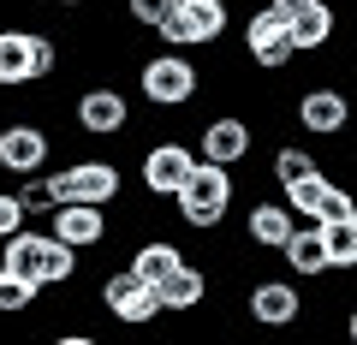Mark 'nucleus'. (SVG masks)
<instances>
[{"instance_id":"nucleus-1","label":"nucleus","mask_w":357,"mask_h":345,"mask_svg":"<svg viewBox=\"0 0 357 345\" xmlns=\"http://www.w3.org/2000/svg\"><path fill=\"white\" fill-rule=\"evenodd\" d=\"M232 197H238V179L232 167H215V161H191L185 185H178L167 203L178 208V227L185 232H220L232 215Z\"/></svg>"},{"instance_id":"nucleus-9","label":"nucleus","mask_w":357,"mask_h":345,"mask_svg":"<svg viewBox=\"0 0 357 345\" xmlns=\"http://www.w3.org/2000/svg\"><path fill=\"white\" fill-rule=\"evenodd\" d=\"M244 60H250L256 72H286V66L298 60L292 36H286V18L274 13V6H256V13L244 18Z\"/></svg>"},{"instance_id":"nucleus-18","label":"nucleus","mask_w":357,"mask_h":345,"mask_svg":"<svg viewBox=\"0 0 357 345\" xmlns=\"http://www.w3.org/2000/svg\"><path fill=\"white\" fill-rule=\"evenodd\" d=\"M30 30L36 24H0V90H30Z\"/></svg>"},{"instance_id":"nucleus-13","label":"nucleus","mask_w":357,"mask_h":345,"mask_svg":"<svg viewBox=\"0 0 357 345\" xmlns=\"http://www.w3.org/2000/svg\"><path fill=\"white\" fill-rule=\"evenodd\" d=\"M48 232L66 238L77 256H89V250H102V244H107L114 227H107V208H96V203H60L48 215Z\"/></svg>"},{"instance_id":"nucleus-25","label":"nucleus","mask_w":357,"mask_h":345,"mask_svg":"<svg viewBox=\"0 0 357 345\" xmlns=\"http://www.w3.org/2000/svg\"><path fill=\"white\" fill-rule=\"evenodd\" d=\"M54 72H60V36L30 30V77H36V84H48Z\"/></svg>"},{"instance_id":"nucleus-2","label":"nucleus","mask_w":357,"mask_h":345,"mask_svg":"<svg viewBox=\"0 0 357 345\" xmlns=\"http://www.w3.org/2000/svg\"><path fill=\"white\" fill-rule=\"evenodd\" d=\"M0 268L24 274V280H36L42 292H48V286L77 280V250L66 238H54V232H30V220H24L18 232L0 238Z\"/></svg>"},{"instance_id":"nucleus-4","label":"nucleus","mask_w":357,"mask_h":345,"mask_svg":"<svg viewBox=\"0 0 357 345\" xmlns=\"http://www.w3.org/2000/svg\"><path fill=\"white\" fill-rule=\"evenodd\" d=\"M72 125L84 131L89 143H119L137 125V102H131L119 84H84V90L72 95Z\"/></svg>"},{"instance_id":"nucleus-31","label":"nucleus","mask_w":357,"mask_h":345,"mask_svg":"<svg viewBox=\"0 0 357 345\" xmlns=\"http://www.w3.org/2000/svg\"><path fill=\"white\" fill-rule=\"evenodd\" d=\"M48 6H60V13H84L89 0H48Z\"/></svg>"},{"instance_id":"nucleus-17","label":"nucleus","mask_w":357,"mask_h":345,"mask_svg":"<svg viewBox=\"0 0 357 345\" xmlns=\"http://www.w3.org/2000/svg\"><path fill=\"white\" fill-rule=\"evenodd\" d=\"M155 292H161V309H197L208 298V268L185 256V262H173V268L155 280Z\"/></svg>"},{"instance_id":"nucleus-14","label":"nucleus","mask_w":357,"mask_h":345,"mask_svg":"<svg viewBox=\"0 0 357 345\" xmlns=\"http://www.w3.org/2000/svg\"><path fill=\"white\" fill-rule=\"evenodd\" d=\"M292 227H298V215L280 197H262V203H250V215H244V238H250L256 250H268V256H280V244L292 238Z\"/></svg>"},{"instance_id":"nucleus-21","label":"nucleus","mask_w":357,"mask_h":345,"mask_svg":"<svg viewBox=\"0 0 357 345\" xmlns=\"http://www.w3.org/2000/svg\"><path fill=\"white\" fill-rule=\"evenodd\" d=\"M13 191H18V208H24V220H48L54 208H60V197H54V179H48V167H42V173H24V179H18Z\"/></svg>"},{"instance_id":"nucleus-15","label":"nucleus","mask_w":357,"mask_h":345,"mask_svg":"<svg viewBox=\"0 0 357 345\" xmlns=\"http://www.w3.org/2000/svg\"><path fill=\"white\" fill-rule=\"evenodd\" d=\"M173 18L185 24L191 48H215L227 36V24H232V6L227 0H173Z\"/></svg>"},{"instance_id":"nucleus-19","label":"nucleus","mask_w":357,"mask_h":345,"mask_svg":"<svg viewBox=\"0 0 357 345\" xmlns=\"http://www.w3.org/2000/svg\"><path fill=\"white\" fill-rule=\"evenodd\" d=\"M286 36H292L298 54H321L333 42V6L328 0H310V6H298L292 18H286Z\"/></svg>"},{"instance_id":"nucleus-16","label":"nucleus","mask_w":357,"mask_h":345,"mask_svg":"<svg viewBox=\"0 0 357 345\" xmlns=\"http://www.w3.org/2000/svg\"><path fill=\"white\" fill-rule=\"evenodd\" d=\"M280 256H286V274H292V280H321V274H328V250H321L316 220H298L292 238L280 244Z\"/></svg>"},{"instance_id":"nucleus-29","label":"nucleus","mask_w":357,"mask_h":345,"mask_svg":"<svg viewBox=\"0 0 357 345\" xmlns=\"http://www.w3.org/2000/svg\"><path fill=\"white\" fill-rule=\"evenodd\" d=\"M24 227V208H18V191H0V238Z\"/></svg>"},{"instance_id":"nucleus-27","label":"nucleus","mask_w":357,"mask_h":345,"mask_svg":"<svg viewBox=\"0 0 357 345\" xmlns=\"http://www.w3.org/2000/svg\"><path fill=\"white\" fill-rule=\"evenodd\" d=\"M333 220H357V203L340 191V185H328L321 203H316V227H333Z\"/></svg>"},{"instance_id":"nucleus-20","label":"nucleus","mask_w":357,"mask_h":345,"mask_svg":"<svg viewBox=\"0 0 357 345\" xmlns=\"http://www.w3.org/2000/svg\"><path fill=\"white\" fill-rule=\"evenodd\" d=\"M173 262H185V244H178V238H143L137 250H131L126 268L137 274V280H149V286H155L167 268H173Z\"/></svg>"},{"instance_id":"nucleus-10","label":"nucleus","mask_w":357,"mask_h":345,"mask_svg":"<svg viewBox=\"0 0 357 345\" xmlns=\"http://www.w3.org/2000/svg\"><path fill=\"white\" fill-rule=\"evenodd\" d=\"M102 309L114 321H126V328H149L161 316V292L149 280H137L131 268H114V274H102Z\"/></svg>"},{"instance_id":"nucleus-8","label":"nucleus","mask_w":357,"mask_h":345,"mask_svg":"<svg viewBox=\"0 0 357 345\" xmlns=\"http://www.w3.org/2000/svg\"><path fill=\"white\" fill-rule=\"evenodd\" d=\"M191 149H197V161L244 167V161H250V149H256V131H250V119H244V114H208Z\"/></svg>"},{"instance_id":"nucleus-26","label":"nucleus","mask_w":357,"mask_h":345,"mask_svg":"<svg viewBox=\"0 0 357 345\" xmlns=\"http://www.w3.org/2000/svg\"><path fill=\"white\" fill-rule=\"evenodd\" d=\"M304 173H316V155H310L304 143L274 149V185H292V179H304Z\"/></svg>"},{"instance_id":"nucleus-30","label":"nucleus","mask_w":357,"mask_h":345,"mask_svg":"<svg viewBox=\"0 0 357 345\" xmlns=\"http://www.w3.org/2000/svg\"><path fill=\"white\" fill-rule=\"evenodd\" d=\"M268 6H274V13H280V18H292L298 6H310V0H268Z\"/></svg>"},{"instance_id":"nucleus-3","label":"nucleus","mask_w":357,"mask_h":345,"mask_svg":"<svg viewBox=\"0 0 357 345\" xmlns=\"http://www.w3.org/2000/svg\"><path fill=\"white\" fill-rule=\"evenodd\" d=\"M137 95L155 107V114H178L203 95V72H197L191 48H161L137 66Z\"/></svg>"},{"instance_id":"nucleus-12","label":"nucleus","mask_w":357,"mask_h":345,"mask_svg":"<svg viewBox=\"0 0 357 345\" xmlns=\"http://www.w3.org/2000/svg\"><path fill=\"white\" fill-rule=\"evenodd\" d=\"M244 309H250L256 328H298V316H304V292H298L292 274H286V280H256L250 292H244Z\"/></svg>"},{"instance_id":"nucleus-23","label":"nucleus","mask_w":357,"mask_h":345,"mask_svg":"<svg viewBox=\"0 0 357 345\" xmlns=\"http://www.w3.org/2000/svg\"><path fill=\"white\" fill-rule=\"evenodd\" d=\"M321 191H328V173H304V179H292V185H280V203L292 208L298 220H316V203H321Z\"/></svg>"},{"instance_id":"nucleus-6","label":"nucleus","mask_w":357,"mask_h":345,"mask_svg":"<svg viewBox=\"0 0 357 345\" xmlns=\"http://www.w3.org/2000/svg\"><path fill=\"white\" fill-rule=\"evenodd\" d=\"M191 161H197V149H191L185 137H155L149 149H143V161H137V185L155 197V203H167V197L185 185Z\"/></svg>"},{"instance_id":"nucleus-24","label":"nucleus","mask_w":357,"mask_h":345,"mask_svg":"<svg viewBox=\"0 0 357 345\" xmlns=\"http://www.w3.org/2000/svg\"><path fill=\"white\" fill-rule=\"evenodd\" d=\"M36 298H42L36 280H24V274H13V268H0V316H24V309H36Z\"/></svg>"},{"instance_id":"nucleus-5","label":"nucleus","mask_w":357,"mask_h":345,"mask_svg":"<svg viewBox=\"0 0 357 345\" xmlns=\"http://www.w3.org/2000/svg\"><path fill=\"white\" fill-rule=\"evenodd\" d=\"M54 197L60 203H96V208H114L119 197H126V173H119V161H107V155H77V161L54 167Z\"/></svg>"},{"instance_id":"nucleus-28","label":"nucleus","mask_w":357,"mask_h":345,"mask_svg":"<svg viewBox=\"0 0 357 345\" xmlns=\"http://www.w3.org/2000/svg\"><path fill=\"white\" fill-rule=\"evenodd\" d=\"M167 13H173V0H126V18H131L137 30H155Z\"/></svg>"},{"instance_id":"nucleus-22","label":"nucleus","mask_w":357,"mask_h":345,"mask_svg":"<svg viewBox=\"0 0 357 345\" xmlns=\"http://www.w3.org/2000/svg\"><path fill=\"white\" fill-rule=\"evenodd\" d=\"M321 250H328V274H351L357 268V220L321 227Z\"/></svg>"},{"instance_id":"nucleus-7","label":"nucleus","mask_w":357,"mask_h":345,"mask_svg":"<svg viewBox=\"0 0 357 345\" xmlns=\"http://www.w3.org/2000/svg\"><path fill=\"white\" fill-rule=\"evenodd\" d=\"M48 155H54V131L42 119H6L0 125V173H13V179L42 173Z\"/></svg>"},{"instance_id":"nucleus-11","label":"nucleus","mask_w":357,"mask_h":345,"mask_svg":"<svg viewBox=\"0 0 357 345\" xmlns=\"http://www.w3.org/2000/svg\"><path fill=\"white\" fill-rule=\"evenodd\" d=\"M292 114H298V131H304V137H340V131L351 125V102H345V90H340V84H316V77L298 90Z\"/></svg>"}]
</instances>
